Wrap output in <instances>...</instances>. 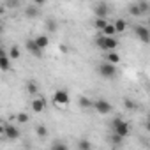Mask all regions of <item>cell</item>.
<instances>
[{
    "label": "cell",
    "mask_w": 150,
    "mask_h": 150,
    "mask_svg": "<svg viewBox=\"0 0 150 150\" xmlns=\"http://www.w3.org/2000/svg\"><path fill=\"white\" fill-rule=\"evenodd\" d=\"M111 129H113V134L120 136V138H127L131 134V125L129 122L122 120V118H113L111 122Z\"/></svg>",
    "instance_id": "cell-1"
},
{
    "label": "cell",
    "mask_w": 150,
    "mask_h": 150,
    "mask_svg": "<svg viewBox=\"0 0 150 150\" xmlns=\"http://www.w3.org/2000/svg\"><path fill=\"white\" fill-rule=\"evenodd\" d=\"M96 44H97L99 50H104L108 53V51H115L117 50L118 41H117V37H104V35H101V37H97Z\"/></svg>",
    "instance_id": "cell-2"
},
{
    "label": "cell",
    "mask_w": 150,
    "mask_h": 150,
    "mask_svg": "<svg viewBox=\"0 0 150 150\" xmlns=\"http://www.w3.org/2000/svg\"><path fill=\"white\" fill-rule=\"evenodd\" d=\"M2 136L6 139H11V141H16L20 138V129L14 125V124H4L2 125Z\"/></svg>",
    "instance_id": "cell-3"
},
{
    "label": "cell",
    "mask_w": 150,
    "mask_h": 150,
    "mask_svg": "<svg viewBox=\"0 0 150 150\" xmlns=\"http://www.w3.org/2000/svg\"><path fill=\"white\" fill-rule=\"evenodd\" d=\"M97 72L101 74L103 78H115L117 76V65H113V64H108V62H103L99 67H97Z\"/></svg>",
    "instance_id": "cell-4"
},
{
    "label": "cell",
    "mask_w": 150,
    "mask_h": 150,
    "mask_svg": "<svg viewBox=\"0 0 150 150\" xmlns=\"http://www.w3.org/2000/svg\"><path fill=\"white\" fill-rule=\"evenodd\" d=\"M69 101H71V97H69V92H67L65 88L55 90V94H53V103H55L57 106H67Z\"/></svg>",
    "instance_id": "cell-5"
},
{
    "label": "cell",
    "mask_w": 150,
    "mask_h": 150,
    "mask_svg": "<svg viewBox=\"0 0 150 150\" xmlns=\"http://www.w3.org/2000/svg\"><path fill=\"white\" fill-rule=\"evenodd\" d=\"M94 110H96L99 115H108V113H111L113 106H111L106 99H96V101H94Z\"/></svg>",
    "instance_id": "cell-6"
},
{
    "label": "cell",
    "mask_w": 150,
    "mask_h": 150,
    "mask_svg": "<svg viewBox=\"0 0 150 150\" xmlns=\"http://www.w3.org/2000/svg\"><path fill=\"white\" fill-rule=\"evenodd\" d=\"M134 35H136L143 44H148V42H150V30H148L146 27L136 25V27H134Z\"/></svg>",
    "instance_id": "cell-7"
},
{
    "label": "cell",
    "mask_w": 150,
    "mask_h": 150,
    "mask_svg": "<svg viewBox=\"0 0 150 150\" xmlns=\"http://www.w3.org/2000/svg\"><path fill=\"white\" fill-rule=\"evenodd\" d=\"M94 13H96V16H97V18L106 20V16L110 14V6H108L106 2H99V4H96V6H94Z\"/></svg>",
    "instance_id": "cell-8"
},
{
    "label": "cell",
    "mask_w": 150,
    "mask_h": 150,
    "mask_svg": "<svg viewBox=\"0 0 150 150\" xmlns=\"http://www.w3.org/2000/svg\"><path fill=\"white\" fill-rule=\"evenodd\" d=\"M30 108H32L34 113H42V111L46 110V99H44V97H37V99H34L32 104H30Z\"/></svg>",
    "instance_id": "cell-9"
},
{
    "label": "cell",
    "mask_w": 150,
    "mask_h": 150,
    "mask_svg": "<svg viewBox=\"0 0 150 150\" xmlns=\"http://www.w3.org/2000/svg\"><path fill=\"white\" fill-rule=\"evenodd\" d=\"M25 46H27V50H28V53H32L34 57H37V58H39V57L42 55V50H41V48H39V46L35 44V41H34V39H27V42H25Z\"/></svg>",
    "instance_id": "cell-10"
},
{
    "label": "cell",
    "mask_w": 150,
    "mask_h": 150,
    "mask_svg": "<svg viewBox=\"0 0 150 150\" xmlns=\"http://www.w3.org/2000/svg\"><path fill=\"white\" fill-rule=\"evenodd\" d=\"M120 60H122V58H120V55H118L117 51H108V53L104 55V62H108V64H113V65H117Z\"/></svg>",
    "instance_id": "cell-11"
},
{
    "label": "cell",
    "mask_w": 150,
    "mask_h": 150,
    "mask_svg": "<svg viewBox=\"0 0 150 150\" xmlns=\"http://www.w3.org/2000/svg\"><path fill=\"white\" fill-rule=\"evenodd\" d=\"M9 67H11V58H9V55L6 51H2V53H0V69H2V71H9Z\"/></svg>",
    "instance_id": "cell-12"
},
{
    "label": "cell",
    "mask_w": 150,
    "mask_h": 150,
    "mask_svg": "<svg viewBox=\"0 0 150 150\" xmlns=\"http://www.w3.org/2000/svg\"><path fill=\"white\" fill-rule=\"evenodd\" d=\"M34 41H35V44L41 48V50H44V48H48V44H50V37L46 35V34H41V35H37V37H34Z\"/></svg>",
    "instance_id": "cell-13"
},
{
    "label": "cell",
    "mask_w": 150,
    "mask_h": 150,
    "mask_svg": "<svg viewBox=\"0 0 150 150\" xmlns=\"http://www.w3.org/2000/svg\"><path fill=\"white\" fill-rule=\"evenodd\" d=\"M37 92H39L37 81H34V80L27 81V94H28V96H37Z\"/></svg>",
    "instance_id": "cell-14"
},
{
    "label": "cell",
    "mask_w": 150,
    "mask_h": 150,
    "mask_svg": "<svg viewBox=\"0 0 150 150\" xmlns=\"http://www.w3.org/2000/svg\"><path fill=\"white\" fill-rule=\"evenodd\" d=\"M78 104H80V108L81 110H88V108H94V101L90 99V97H80L78 99Z\"/></svg>",
    "instance_id": "cell-15"
},
{
    "label": "cell",
    "mask_w": 150,
    "mask_h": 150,
    "mask_svg": "<svg viewBox=\"0 0 150 150\" xmlns=\"http://www.w3.org/2000/svg\"><path fill=\"white\" fill-rule=\"evenodd\" d=\"M115 30H117V34H122V32H125L127 30V21L125 20H122V18H118V20H115Z\"/></svg>",
    "instance_id": "cell-16"
},
{
    "label": "cell",
    "mask_w": 150,
    "mask_h": 150,
    "mask_svg": "<svg viewBox=\"0 0 150 150\" xmlns=\"http://www.w3.org/2000/svg\"><path fill=\"white\" fill-rule=\"evenodd\" d=\"M39 14V7L35 6V4H32V6H28L27 9H25V16L27 18H35Z\"/></svg>",
    "instance_id": "cell-17"
},
{
    "label": "cell",
    "mask_w": 150,
    "mask_h": 150,
    "mask_svg": "<svg viewBox=\"0 0 150 150\" xmlns=\"http://www.w3.org/2000/svg\"><path fill=\"white\" fill-rule=\"evenodd\" d=\"M7 55H9V58H11V60H18V58L21 57V50L14 44V46H11V48H9V53H7Z\"/></svg>",
    "instance_id": "cell-18"
},
{
    "label": "cell",
    "mask_w": 150,
    "mask_h": 150,
    "mask_svg": "<svg viewBox=\"0 0 150 150\" xmlns=\"http://www.w3.org/2000/svg\"><path fill=\"white\" fill-rule=\"evenodd\" d=\"M16 122L18 124H28L30 122V115L25 113V111H20V113H16Z\"/></svg>",
    "instance_id": "cell-19"
},
{
    "label": "cell",
    "mask_w": 150,
    "mask_h": 150,
    "mask_svg": "<svg viewBox=\"0 0 150 150\" xmlns=\"http://www.w3.org/2000/svg\"><path fill=\"white\" fill-rule=\"evenodd\" d=\"M115 34H117V30H115V25L113 23H108V27L103 30V35L104 37H115Z\"/></svg>",
    "instance_id": "cell-20"
},
{
    "label": "cell",
    "mask_w": 150,
    "mask_h": 150,
    "mask_svg": "<svg viewBox=\"0 0 150 150\" xmlns=\"http://www.w3.org/2000/svg\"><path fill=\"white\" fill-rule=\"evenodd\" d=\"M129 14L134 16V18H139V16H141V11H139L138 4H131V6H129Z\"/></svg>",
    "instance_id": "cell-21"
},
{
    "label": "cell",
    "mask_w": 150,
    "mask_h": 150,
    "mask_svg": "<svg viewBox=\"0 0 150 150\" xmlns=\"http://www.w3.org/2000/svg\"><path fill=\"white\" fill-rule=\"evenodd\" d=\"M35 132H37L39 138H46V136H48V127L42 125V124H39V125L35 127Z\"/></svg>",
    "instance_id": "cell-22"
},
{
    "label": "cell",
    "mask_w": 150,
    "mask_h": 150,
    "mask_svg": "<svg viewBox=\"0 0 150 150\" xmlns=\"http://www.w3.org/2000/svg\"><path fill=\"white\" fill-rule=\"evenodd\" d=\"M78 150H92V145L88 139H80L78 141Z\"/></svg>",
    "instance_id": "cell-23"
},
{
    "label": "cell",
    "mask_w": 150,
    "mask_h": 150,
    "mask_svg": "<svg viewBox=\"0 0 150 150\" xmlns=\"http://www.w3.org/2000/svg\"><path fill=\"white\" fill-rule=\"evenodd\" d=\"M94 27H96V28H99V30H104V28L108 27V21H106V20H101V18H96Z\"/></svg>",
    "instance_id": "cell-24"
},
{
    "label": "cell",
    "mask_w": 150,
    "mask_h": 150,
    "mask_svg": "<svg viewBox=\"0 0 150 150\" xmlns=\"http://www.w3.org/2000/svg\"><path fill=\"white\" fill-rule=\"evenodd\" d=\"M57 27H58V23H57V20H53V18H50V20L46 21V28H48L50 32H55V30H57Z\"/></svg>",
    "instance_id": "cell-25"
},
{
    "label": "cell",
    "mask_w": 150,
    "mask_h": 150,
    "mask_svg": "<svg viewBox=\"0 0 150 150\" xmlns=\"http://www.w3.org/2000/svg\"><path fill=\"white\" fill-rule=\"evenodd\" d=\"M124 108H125V110H136V103H134L131 97H125V99H124Z\"/></svg>",
    "instance_id": "cell-26"
},
{
    "label": "cell",
    "mask_w": 150,
    "mask_h": 150,
    "mask_svg": "<svg viewBox=\"0 0 150 150\" xmlns=\"http://www.w3.org/2000/svg\"><path fill=\"white\" fill-rule=\"evenodd\" d=\"M138 7H139L141 14H146V13L150 11V4H148V2H138Z\"/></svg>",
    "instance_id": "cell-27"
},
{
    "label": "cell",
    "mask_w": 150,
    "mask_h": 150,
    "mask_svg": "<svg viewBox=\"0 0 150 150\" xmlns=\"http://www.w3.org/2000/svg\"><path fill=\"white\" fill-rule=\"evenodd\" d=\"M51 150H69V148H67V145H65V143H62V141H57V143H53Z\"/></svg>",
    "instance_id": "cell-28"
},
{
    "label": "cell",
    "mask_w": 150,
    "mask_h": 150,
    "mask_svg": "<svg viewBox=\"0 0 150 150\" xmlns=\"http://www.w3.org/2000/svg\"><path fill=\"white\" fill-rule=\"evenodd\" d=\"M110 139H111L113 145H122V143H124V138H120V136H117V134H111Z\"/></svg>",
    "instance_id": "cell-29"
},
{
    "label": "cell",
    "mask_w": 150,
    "mask_h": 150,
    "mask_svg": "<svg viewBox=\"0 0 150 150\" xmlns=\"http://www.w3.org/2000/svg\"><path fill=\"white\" fill-rule=\"evenodd\" d=\"M7 6H9V7H18L20 2H7Z\"/></svg>",
    "instance_id": "cell-30"
},
{
    "label": "cell",
    "mask_w": 150,
    "mask_h": 150,
    "mask_svg": "<svg viewBox=\"0 0 150 150\" xmlns=\"http://www.w3.org/2000/svg\"><path fill=\"white\" fill-rule=\"evenodd\" d=\"M145 129H146V131H148V132H150V117H148V120H146V122H145Z\"/></svg>",
    "instance_id": "cell-31"
}]
</instances>
